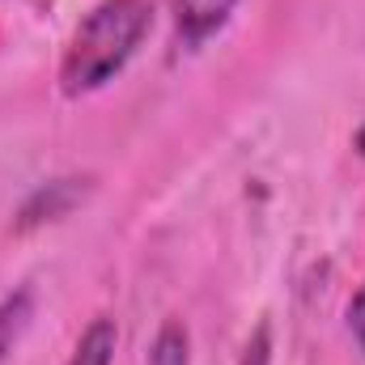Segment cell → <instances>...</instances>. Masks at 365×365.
Here are the masks:
<instances>
[{
	"instance_id": "cell-1",
	"label": "cell",
	"mask_w": 365,
	"mask_h": 365,
	"mask_svg": "<svg viewBox=\"0 0 365 365\" xmlns=\"http://www.w3.org/2000/svg\"><path fill=\"white\" fill-rule=\"evenodd\" d=\"M149 0H102L77 30L64 56V90L86 93L106 86L149 30Z\"/></svg>"
},
{
	"instance_id": "cell-2",
	"label": "cell",
	"mask_w": 365,
	"mask_h": 365,
	"mask_svg": "<svg viewBox=\"0 0 365 365\" xmlns=\"http://www.w3.org/2000/svg\"><path fill=\"white\" fill-rule=\"evenodd\" d=\"M234 4H238V0H175L179 30L187 38H204V34H212V30L230 17Z\"/></svg>"
},
{
	"instance_id": "cell-3",
	"label": "cell",
	"mask_w": 365,
	"mask_h": 365,
	"mask_svg": "<svg viewBox=\"0 0 365 365\" xmlns=\"http://www.w3.org/2000/svg\"><path fill=\"white\" fill-rule=\"evenodd\" d=\"M115 340H119L115 323H110V319H93L68 365H110V357H115Z\"/></svg>"
},
{
	"instance_id": "cell-4",
	"label": "cell",
	"mask_w": 365,
	"mask_h": 365,
	"mask_svg": "<svg viewBox=\"0 0 365 365\" xmlns=\"http://www.w3.org/2000/svg\"><path fill=\"white\" fill-rule=\"evenodd\" d=\"M153 365H187V327L182 323H166L153 340V353H149Z\"/></svg>"
},
{
	"instance_id": "cell-5",
	"label": "cell",
	"mask_w": 365,
	"mask_h": 365,
	"mask_svg": "<svg viewBox=\"0 0 365 365\" xmlns=\"http://www.w3.org/2000/svg\"><path fill=\"white\" fill-rule=\"evenodd\" d=\"M26 310H30V297H26V293L9 297V302L0 306V357L9 353V344H13V336H17V327L26 323Z\"/></svg>"
},
{
	"instance_id": "cell-6",
	"label": "cell",
	"mask_w": 365,
	"mask_h": 365,
	"mask_svg": "<svg viewBox=\"0 0 365 365\" xmlns=\"http://www.w3.org/2000/svg\"><path fill=\"white\" fill-rule=\"evenodd\" d=\"M349 319H353V331H357V340H361V349H365V284H361V293L353 297V310H349Z\"/></svg>"
}]
</instances>
